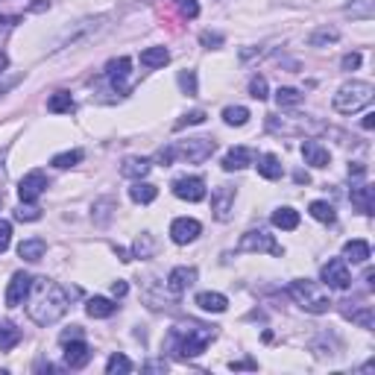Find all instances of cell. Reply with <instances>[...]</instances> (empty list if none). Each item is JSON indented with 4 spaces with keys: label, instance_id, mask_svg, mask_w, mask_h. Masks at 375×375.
<instances>
[{
    "label": "cell",
    "instance_id": "obj_1",
    "mask_svg": "<svg viewBox=\"0 0 375 375\" xmlns=\"http://www.w3.org/2000/svg\"><path fill=\"white\" fill-rule=\"evenodd\" d=\"M71 296L62 284L50 279H32V288L27 296V317L36 326H53L68 314Z\"/></svg>",
    "mask_w": 375,
    "mask_h": 375
},
{
    "label": "cell",
    "instance_id": "obj_2",
    "mask_svg": "<svg viewBox=\"0 0 375 375\" xmlns=\"http://www.w3.org/2000/svg\"><path fill=\"white\" fill-rule=\"evenodd\" d=\"M217 337L214 326H200V323H188V326H176L168 334V349L176 358H196L208 349V343Z\"/></svg>",
    "mask_w": 375,
    "mask_h": 375
},
{
    "label": "cell",
    "instance_id": "obj_3",
    "mask_svg": "<svg viewBox=\"0 0 375 375\" xmlns=\"http://www.w3.org/2000/svg\"><path fill=\"white\" fill-rule=\"evenodd\" d=\"M109 27V15H97V18H82L76 21V24H71L68 30L62 32V36L53 41L50 50H65V47H82V44L94 41L100 32H106Z\"/></svg>",
    "mask_w": 375,
    "mask_h": 375
},
{
    "label": "cell",
    "instance_id": "obj_4",
    "mask_svg": "<svg viewBox=\"0 0 375 375\" xmlns=\"http://www.w3.org/2000/svg\"><path fill=\"white\" fill-rule=\"evenodd\" d=\"M372 97H375V88L370 82L352 80V82L337 88L332 106H334V112H340V115H355V112H361V109H367L372 103Z\"/></svg>",
    "mask_w": 375,
    "mask_h": 375
},
{
    "label": "cell",
    "instance_id": "obj_5",
    "mask_svg": "<svg viewBox=\"0 0 375 375\" xmlns=\"http://www.w3.org/2000/svg\"><path fill=\"white\" fill-rule=\"evenodd\" d=\"M288 293L291 299L302 308L308 314H326L328 308H332V299H328V293L319 288L317 282H308V279H293L288 284Z\"/></svg>",
    "mask_w": 375,
    "mask_h": 375
},
{
    "label": "cell",
    "instance_id": "obj_6",
    "mask_svg": "<svg viewBox=\"0 0 375 375\" xmlns=\"http://www.w3.org/2000/svg\"><path fill=\"white\" fill-rule=\"evenodd\" d=\"M238 252H270V255L282 258L284 247L275 244V238L270 235L267 229H249L247 235L238 240Z\"/></svg>",
    "mask_w": 375,
    "mask_h": 375
},
{
    "label": "cell",
    "instance_id": "obj_7",
    "mask_svg": "<svg viewBox=\"0 0 375 375\" xmlns=\"http://www.w3.org/2000/svg\"><path fill=\"white\" fill-rule=\"evenodd\" d=\"M173 150H176V159H185L188 164H203V161L212 159L217 144L212 138H188V141L173 144Z\"/></svg>",
    "mask_w": 375,
    "mask_h": 375
},
{
    "label": "cell",
    "instance_id": "obj_8",
    "mask_svg": "<svg viewBox=\"0 0 375 375\" xmlns=\"http://www.w3.org/2000/svg\"><path fill=\"white\" fill-rule=\"evenodd\" d=\"M319 279L328 291H346L352 284V273L346 267L343 258H332L328 264H323V270H319Z\"/></svg>",
    "mask_w": 375,
    "mask_h": 375
},
{
    "label": "cell",
    "instance_id": "obj_9",
    "mask_svg": "<svg viewBox=\"0 0 375 375\" xmlns=\"http://www.w3.org/2000/svg\"><path fill=\"white\" fill-rule=\"evenodd\" d=\"M170 188L185 203H203L205 200V179L203 176H176Z\"/></svg>",
    "mask_w": 375,
    "mask_h": 375
},
{
    "label": "cell",
    "instance_id": "obj_10",
    "mask_svg": "<svg viewBox=\"0 0 375 375\" xmlns=\"http://www.w3.org/2000/svg\"><path fill=\"white\" fill-rule=\"evenodd\" d=\"M235 185H217L214 194H212V214L214 220H220V223H226V220L231 217V212H235Z\"/></svg>",
    "mask_w": 375,
    "mask_h": 375
},
{
    "label": "cell",
    "instance_id": "obj_11",
    "mask_svg": "<svg viewBox=\"0 0 375 375\" xmlns=\"http://www.w3.org/2000/svg\"><path fill=\"white\" fill-rule=\"evenodd\" d=\"M47 191V176H44V170H30L24 179H21V185H18V196H21V203H36L38 196Z\"/></svg>",
    "mask_w": 375,
    "mask_h": 375
},
{
    "label": "cell",
    "instance_id": "obj_12",
    "mask_svg": "<svg viewBox=\"0 0 375 375\" xmlns=\"http://www.w3.org/2000/svg\"><path fill=\"white\" fill-rule=\"evenodd\" d=\"M200 231H203L200 220H194V217H176L173 223H170V240H173V244H179V247H185V244H194V240L200 238Z\"/></svg>",
    "mask_w": 375,
    "mask_h": 375
},
{
    "label": "cell",
    "instance_id": "obj_13",
    "mask_svg": "<svg viewBox=\"0 0 375 375\" xmlns=\"http://www.w3.org/2000/svg\"><path fill=\"white\" fill-rule=\"evenodd\" d=\"M129 68H132V59L129 56H120V59H112L106 65V80L112 82V88L117 94H126V76H129Z\"/></svg>",
    "mask_w": 375,
    "mask_h": 375
},
{
    "label": "cell",
    "instance_id": "obj_14",
    "mask_svg": "<svg viewBox=\"0 0 375 375\" xmlns=\"http://www.w3.org/2000/svg\"><path fill=\"white\" fill-rule=\"evenodd\" d=\"M30 288H32V275H27V273H15L12 282H9V288H6V305H9V308L24 305L27 296H30Z\"/></svg>",
    "mask_w": 375,
    "mask_h": 375
},
{
    "label": "cell",
    "instance_id": "obj_15",
    "mask_svg": "<svg viewBox=\"0 0 375 375\" xmlns=\"http://www.w3.org/2000/svg\"><path fill=\"white\" fill-rule=\"evenodd\" d=\"M65 346V367H71V370H82L88 361H91V346L85 343V340H68V343H62Z\"/></svg>",
    "mask_w": 375,
    "mask_h": 375
},
{
    "label": "cell",
    "instance_id": "obj_16",
    "mask_svg": "<svg viewBox=\"0 0 375 375\" xmlns=\"http://www.w3.org/2000/svg\"><path fill=\"white\" fill-rule=\"evenodd\" d=\"M302 159H305V164H311V168H328V164H332V152L319 144V141L305 138L302 141Z\"/></svg>",
    "mask_w": 375,
    "mask_h": 375
},
{
    "label": "cell",
    "instance_id": "obj_17",
    "mask_svg": "<svg viewBox=\"0 0 375 375\" xmlns=\"http://www.w3.org/2000/svg\"><path fill=\"white\" fill-rule=\"evenodd\" d=\"M196 282V267H173L168 275V291L170 293H185Z\"/></svg>",
    "mask_w": 375,
    "mask_h": 375
},
{
    "label": "cell",
    "instance_id": "obj_18",
    "mask_svg": "<svg viewBox=\"0 0 375 375\" xmlns=\"http://www.w3.org/2000/svg\"><path fill=\"white\" fill-rule=\"evenodd\" d=\"M255 161V150H249V147H231L226 156H223V170H244L247 164Z\"/></svg>",
    "mask_w": 375,
    "mask_h": 375
},
{
    "label": "cell",
    "instance_id": "obj_19",
    "mask_svg": "<svg viewBox=\"0 0 375 375\" xmlns=\"http://www.w3.org/2000/svg\"><path fill=\"white\" fill-rule=\"evenodd\" d=\"M196 305H200L203 311H208V314H223L229 308V299L223 293H217V291H203V293H196Z\"/></svg>",
    "mask_w": 375,
    "mask_h": 375
},
{
    "label": "cell",
    "instance_id": "obj_20",
    "mask_svg": "<svg viewBox=\"0 0 375 375\" xmlns=\"http://www.w3.org/2000/svg\"><path fill=\"white\" fill-rule=\"evenodd\" d=\"M255 168H258V176H264L267 182L282 179V173H284L279 156H273V152H264V156H258V164H255Z\"/></svg>",
    "mask_w": 375,
    "mask_h": 375
},
{
    "label": "cell",
    "instance_id": "obj_21",
    "mask_svg": "<svg viewBox=\"0 0 375 375\" xmlns=\"http://www.w3.org/2000/svg\"><path fill=\"white\" fill-rule=\"evenodd\" d=\"M370 255H372V249H370V244L367 240H346L343 244V261H352V264H367L370 261Z\"/></svg>",
    "mask_w": 375,
    "mask_h": 375
},
{
    "label": "cell",
    "instance_id": "obj_22",
    "mask_svg": "<svg viewBox=\"0 0 375 375\" xmlns=\"http://www.w3.org/2000/svg\"><path fill=\"white\" fill-rule=\"evenodd\" d=\"M150 170H152V161L138 159V156H129L124 164H120V176H126V179H144Z\"/></svg>",
    "mask_w": 375,
    "mask_h": 375
},
{
    "label": "cell",
    "instance_id": "obj_23",
    "mask_svg": "<svg viewBox=\"0 0 375 375\" xmlns=\"http://www.w3.org/2000/svg\"><path fill=\"white\" fill-rule=\"evenodd\" d=\"M115 311H117V305L109 299V296H94V299H88V305H85V314L94 317V319H106Z\"/></svg>",
    "mask_w": 375,
    "mask_h": 375
},
{
    "label": "cell",
    "instance_id": "obj_24",
    "mask_svg": "<svg viewBox=\"0 0 375 375\" xmlns=\"http://www.w3.org/2000/svg\"><path fill=\"white\" fill-rule=\"evenodd\" d=\"M44 252H47V244H44L41 238H27L18 244V255L24 261H41Z\"/></svg>",
    "mask_w": 375,
    "mask_h": 375
},
{
    "label": "cell",
    "instance_id": "obj_25",
    "mask_svg": "<svg viewBox=\"0 0 375 375\" xmlns=\"http://www.w3.org/2000/svg\"><path fill=\"white\" fill-rule=\"evenodd\" d=\"M273 226L282 229V231H293L296 226H299V212H293L291 205H282L273 212Z\"/></svg>",
    "mask_w": 375,
    "mask_h": 375
},
{
    "label": "cell",
    "instance_id": "obj_26",
    "mask_svg": "<svg viewBox=\"0 0 375 375\" xmlns=\"http://www.w3.org/2000/svg\"><path fill=\"white\" fill-rule=\"evenodd\" d=\"M129 196H132V203H138V205H150V203L159 196V188L150 185V182L135 179V185L129 188Z\"/></svg>",
    "mask_w": 375,
    "mask_h": 375
},
{
    "label": "cell",
    "instance_id": "obj_27",
    "mask_svg": "<svg viewBox=\"0 0 375 375\" xmlns=\"http://www.w3.org/2000/svg\"><path fill=\"white\" fill-rule=\"evenodd\" d=\"M170 62V50L168 47H147L141 53V65L144 68H164Z\"/></svg>",
    "mask_w": 375,
    "mask_h": 375
},
{
    "label": "cell",
    "instance_id": "obj_28",
    "mask_svg": "<svg viewBox=\"0 0 375 375\" xmlns=\"http://www.w3.org/2000/svg\"><path fill=\"white\" fill-rule=\"evenodd\" d=\"M352 205H355L361 214H372V188L370 185L352 188Z\"/></svg>",
    "mask_w": 375,
    "mask_h": 375
},
{
    "label": "cell",
    "instance_id": "obj_29",
    "mask_svg": "<svg viewBox=\"0 0 375 375\" xmlns=\"http://www.w3.org/2000/svg\"><path fill=\"white\" fill-rule=\"evenodd\" d=\"M21 343V328H15V323H0V349L9 352Z\"/></svg>",
    "mask_w": 375,
    "mask_h": 375
},
{
    "label": "cell",
    "instance_id": "obj_30",
    "mask_svg": "<svg viewBox=\"0 0 375 375\" xmlns=\"http://www.w3.org/2000/svg\"><path fill=\"white\" fill-rule=\"evenodd\" d=\"M47 109L53 115H62V112H73V97L68 94V91H56L47 100Z\"/></svg>",
    "mask_w": 375,
    "mask_h": 375
},
{
    "label": "cell",
    "instance_id": "obj_31",
    "mask_svg": "<svg viewBox=\"0 0 375 375\" xmlns=\"http://www.w3.org/2000/svg\"><path fill=\"white\" fill-rule=\"evenodd\" d=\"M340 38V30H334V27H319L317 32H311L308 36V44L311 47H323V44H332V41H337Z\"/></svg>",
    "mask_w": 375,
    "mask_h": 375
},
{
    "label": "cell",
    "instance_id": "obj_32",
    "mask_svg": "<svg viewBox=\"0 0 375 375\" xmlns=\"http://www.w3.org/2000/svg\"><path fill=\"white\" fill-rule=\"evenodd\" d=\"M223 120L229 126H244L249 120V109L247 106H226L223 109Z\"/></svg>",
    "mask_w": 375,
    "mask_h": 375
},
{
    "label": "cell",
    "instance_id": "obj_33",
    "mask_svg": "<svg viewBox=\"0 0 375 375\" xmlns=\"http://www.w3.org/2000/svg\"><path fill=\"white\" fill-rule=\"evenodd\" d=\"M346 15L361 18V21H372V15H375V0H358V3L346 6Z\"/></svg>",
    "mask_w": 375,
    "mask_h": 375
},
{
    "label": "cell",
    "instance_id": "obj_34",
    "mask_svg": "<svg viewBox=\"0 0 375 375\" xmlns=\"http://www.w3.org/2000/svg\"><path fill=\"white\" fill-rule=\"evenodd\" d=\"M308 212H311L314 220H319V223H334V208L323 203V200H314L311 205H308Z\"/></svg>",
    "mask_w": 375,
    "mask_h": 375
},
{
    "label": "cell",
    "instance_id": "obj_35",
    "mask_svg": "<svg viewBox=\"0 0 375 375\" xmlns=\"http://www.w3.org/2000/svg\"><path fill=\"white\" fill-rule=\"evenodd\" d=\"M106 372L109 375H126V372H132V361L117 352V355H112V358L106 361Z\"/></svg>",
    "mask_w": 375,
    "mask_h": 375
},
{
    "label": "cell",
    "instance_id": "obj_36",
    "mask_svg": "<svg viewBox=\"0 0 375 375\" xmlns=\"http://www.w3.org/2000/svg\"><path fill=\"white\" fill-rule=\"evenodd\" d=\"M80 161H82V150H68V152H59V156L50 159V164L53 168H59V170L73 168V164H80Z\"/></svg>",
    "mask_w": 375,
    "mask_h": 375
},
{
    "label": "cell",
    "instance_id": "obj_37",
    "mask_svg": "<svg viewBox=\"0 0 375 375\" xmlns=\"http://www.w3.org/2000/svg\"><path fill=\"white\" fill-rule=\"evenodd\" d=\"M275 103H279L282 109L299 106L302 103V91H296V88H279V91H275Z\"/></svg>",
    "mask_w": 375,
    "mask_h": 375
},
{
    "label": "cell",
    "instance_id": "obj_38",
    "mask_svg": "<svg viewBox=\"0 0 375 375\" xmlns=\"http://www.w3.org/2000/svg\"><path fill=\"white\" fill-rule=\"evenodd\" d=\"M152 249H156V240H152L150 231H144V235L135 240V247H132V255H135V258H150Z\"/></svg>",
    "mask_w": 375,
    "mask_h": 375
},
{
    "label": "cell",
    "instance_id": "obj_39",
    "mask_svg": "<svg viewBox=\"0 0 375 375\" xmlns=\"http://www.w3.org/2000/svg\"><path fill=\"white\" fill-rule=\"evenodd\" d=\"M249 97H255V100H267V97H270V85H267V80H264L261 73H255L249 80Z\"/></svg>",
    "mask_w": 375,
    "mask_h": 375
},
{
    "label": "cell",
    "instance_id": "obj_40",
    "mask_svg": "<svg viewBox=\"0 0 375 375\" xmlns=\"http://www.w3.org/2000/svg\"><path fill=\"white\" fill-rule=\"evenodd\" d=\"M203 120H205V112H203V109H194V112H188V115H182L179 120H176V126H173V129H185V126L203 124Z\"/></svg>",
    "mask_w": 375,
    "mask_h": 375
},
{
    "label": "cell",
    "instance_id": "obj_41",
    "mask_svg": "<svg viewBox=\"0 0 375 375\" xmlns=\"http://www.w3.org/2000/svg\"><path fill=\"white\" fill-rule=\"evenodd\" d=\"M173 3H176V9H179L185 18H196V15H200V3H196V0H173Z\"/></svg>",
    "mask_w": 375,
    "mask_h": 375
},
{
    "label": "cell",
    "instance_id": "obj_42",
    "mask_svg": "<svg viewBox=\"0 0 375 375\" xmlns=\"http://www.w3.org/2000/svg\"><path fill=\"white\" fill-rule=\"evenodd\" d=\"M9 244H12V223H9V220H0V255L9 249Z\"/></svg>",
    "mask_w": 375,
    "mask_h": 375
},
{
    "label": "cell",
    "instance_id": "obj_43",
    "mask_svg": "<svg viewBox=\"0 0 375 375\" xmlns=\"http://www.w3.org/2000/svg\"><path fill=\"white\" fill-rule=\"evenodd\" d=\"M179 85H182L185 94L194 97V94H196V73H194V71H182V73H179Z\"/></svg>",
    "mask_w": 375,
    "mask_h": 375
},
{
    "label": "cell",
    "instance_id": "obj_44",
    "mask_svg": "<svg viewBox=\"0 0 375 375\" xmlns=\"http://www.w3.org/2000/svg\"><path fill=\"white\" fill-rule=\"evenodd\" d=\"M15 217H18V220H27V223H32V220L41 217V212H38L36 205H30V203H27V208H24V203H21V208L15 212Z\"/></svg>",
    "mask_w": 375,
    "mask_h": 375
},
{
    "label": "cell",
    "instance_id": "obj_45",
    "mask_svg": "<svg viewBox=\"0 0 375 375\" xmlns=\"http://www.w3.org/2000/svg\"><path fill=\"white\" fill-rule=\"evenodd\" d=\"M340 68H343V71H358L361 68V53H346V56L340 59Z\"/></svg>",
    "mask_w": 375,
    "mask_h": 375
},
{
    "label": "cell",
    "instance_id": "obj_46",
    "mask_svg": "<svg viewBox=\"0 0 375 375\" xmlns=\"http://www.w3.org/2000/svg\"><path fill=\"white\" fill-rule=\"evenodd\" d=\"M352 319H355V323H361L363 328H372V311L370 308H363V311H358V314H349Z\"/></svg>",
    "mask_w": 375,
    "mask_h": 375
},
{
    "label": "cell",
    "instance_id": "obj_47",
    "mask_svg": "<svg viewBox=\"0 0 375 375\" xmlns=\"http://www.w3.org/2000/svg\"><path fill=\"white\" fill-rule=\"evenodd\" d=\"M176 159V150L173 147H161L159 152H156V161H161V164H170Z\"/></svg>",
    "mask_w": 375,
    "mask_h": 375
},
{
    "label": "cell",
    "instance_id": "obj_48",
    "mask_svg": "<svg viewBox=\"0 0 375 375\" xmlns=\"http://www.w3.org/2000/svg\"><path fill=\"white\" fill-rule=\"evenodd\" d=\"M82 337V328L80 326H71V332H62L59 334V343H68V340H80Z\"/></svg>",
    "mask_w": 375,
    "mask_h": 375
},
{
    "label": "cell",
    "instance_id": "obj_49",
    "mask_svg": "<svg viewBox=\"0 0 375 375\" xmlns=\"http://www.w3.org/2000/svg\"><path fill=\"white\" fill-rule=\"evenodd\" d=\"M200 41L205 44V47H212V44H223V36H217V32H203Z\"/></svg>",
    "mask_w": 375,
    "mask_h": 375
},
{
    "label": "cell",
    "instance_id": "obj_50",
    "mask_svg": "<svg viewBox=\"0 0 375 375\" xmlns=\"http://www.w3.org/2000/svg\"><path fill=\"white\" fill-rule=\"evenodd\" d=\"M15 24H21V15H0V30H9Z\"/></svg>",
    "mask_w": 375,
    "mask_h": 375
},
{
    "label": "cell",
    "instance_id": "obj_51",
    "mask_svg": "<svg viewBox=\"0 0 375 375\" xmlns=\"http://www.w3.org/2000/svg\"><path fill=\"white\" fill-rule=\"evenodd\" d=\"M18 85V76H6V80H0V97H3L9 88H15Z\"/></svg>",
    "mask_w": 375,
    "mask_h": 375
},
{
    "label": "cell",
    "instance_id": "obj_52",
    "mask_svg": "<svg viewBox=\"0 0 375 375\" xmlns=\"http://www.w3.org/2000/svg\"><path fill=\"white\" fill-rule=\"evenodd\" d=\"M112 293H115V296H117V299H120V296H126V293H129V284L117 279V282L112 284Z\"/></svg>",
    "mask_w": 375,
    "mask_h": 375
},
{
    "label": "cell",
    "instance_id": "obj_53",
    "mask_svg": "<svg viewBox=\"0 0 375 375\" xmlns=\"http://www.w3.org/2000/svg\"><path fill=\"white\" fill-rule=\"evenodd\" d=\"M44 9H50V0H36L27 6V12H44Z\"/></svg>",
    "mask_w": 375,
    "mask_h": 375
},
{
    "label": "cell",
    "instance_id": "obj_54",
    "mask_svg": "<svg viewBox=\"0 0 375 375\" xmlns=\"http://www.w3.org/2000/svg\"><path fill=\"white\" fill-rule=\"evenodd\" d=\"M229 367L231 370H255V363H252V361H231Z\"/></svg>",
    "mask_w": 375,
    "mask_h": 375
},
{
    "label": "cell",
    "instance_id": "obj_55",
    "mask_svg": "<svg viewBox=\"0 0 375 375\" xmlns=\"http://www.w3.org/2000/svg\"><path fill=\"white\" fill-rule=\"evenodd\" d=\"M144 370H147V372H156V370H168V363H164V361H152V363H147Z\"/></svg>",
    "mask_w": 375,
    "mask_h": 375
},
{
    "label": "cell",
    "instance_id": "obj_56",
    "mask_svg": "<svg viewBox=\"0 0 375 375\" xmlns=\"http://www.w3.org/2000/svg\"><path fill=\"white\" fill-rule=\"evenodd\" d=\"M6 68H9V56H6V53H3V50H0V76H3V73H6Z\"/></svg>",
    "mask_w": 375,
    "mask_h": 375
},
{
    "label": "cell",
    "instance_id": "obj_57",
    "mask_svg": "<svg viewBox=\"0 0 375 375\" xmlns=\"http://www.w3.org/2000/svg\"><path fill=\"white\" fill-rule=\"evenodd\" d=\"M372 126H375V115H372V112H370V115H367V117H363V129H367V132H370V129H372Z\"/></svg>",
    "mask_w": 375,
    "mask_h": 375
},
{
    "label": "cell",
    "instance_id": "obj_58",
    "mask_svg": "<svg viewBox=\"0 0 375 375\" xmlns=\"http://www.w3.org/2000/svg\"><path fill=\"white\" fill-rule=\"evenodd\" d=\"M367 173V168H363V164H355V168H349V176H363Z\"/></svg>",
    "mask_w": 375,
    "mask_h": 375
}]
</instances>
